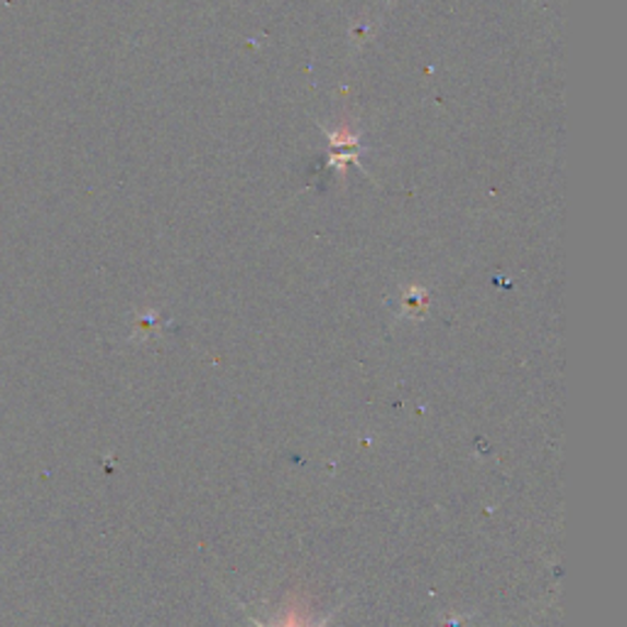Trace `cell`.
<instances>
[{
	"mask_svg": "<svg viewBox=\"0 0 627 627\" xmlns=\"http://www.w3.org/2000/svg\"><path fill=\"white\" fill-rule=\"evenodd\" d=\"M329 620H331V615H327V618H321L317 625H314V623L305 620V615H301L299 608L295 605V608H289L285 618H282L280 623H275V625H262L260 620H252V623H256V627H327Z\"/></svg>",
	"mask_w": 627,
	"mask_h": 627,
	"instance_id": "6da1fadb",
	"label": "cell"
}]
</instances>
